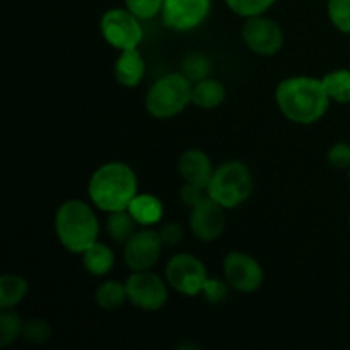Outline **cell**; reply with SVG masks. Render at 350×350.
Here are the masks:
<instances>
[{"mask_svg":"<svg viewBox=\"0 0 350 350\" xmlns=\"http://www.w3.org/2000/svg\"><path fill=\"white\" fill-rule=\"evenodd\" d=\"M330 101L321 79L310 75H294L284 79L275 89L279 111L284 118L297 125H313L320 122L330 108Z\"/></svg>","mask_w":350,"mask_h":350,"instance_id":"1","label":"cell"},{"mask_svg":"<svg viewBox=\"0 0 350 350\" xmlns=\"http://www.w3.org/2000/svg\"><path fill=\"white\" fill-rule=\"evenodd\" d=\"M88 195L92 205L103 212L126 211L139 195V180L125 163L111 161L99 166L89 178Z\"/></svg>","mask_w":350,"mask_h":350,"instance_id":"2","label":"cell"},{"mask_svg":"<svg viewBox=\"0 0 350 350\" xmlns=\"http://www.w3.org/2000/svg\"><path fill=\"white\" fill-rule=\"evenodd\" d=\"M99 228L94 208L84 200L70 198L58 207L55 214V234L67 252L82 253L98 241Z\"/></svg>","mask_w":350,"mask_h":350,"instance_id":"3","label":"cell"},{"mask_svg":"<svg viewBox=\"0 0 350 350\" xmlns=\"http://www.w3.org/2000/svg\"><path fill=\"white\" fill-rule=\"evenodd\" d=\"M191 84L181 72L157 79L146 94V109L157 120H170L191 105Z\"/></svg>","mask_w":350,"mask_h":350,"instance_id":"4","label":"cell"},{"mask_svg":"<svg viewBox=\"0 0 350 350\" xmlns=\"http://www.w3.org/2000/svg\"><path fill=\"white\" fill-rule=\"evenodd\" d=\"M253 174L241 161H226L214 170L208 183V197L224 208H236L253 193Z\"/></svg>","mask_w":350,"mask_h":350,"instance_id":"5","label":"cell"},{"mask_svg":"<svg viewBox=\"0 0 350 350\" xmlns=\"http://www.w3.org/2000/svg\"><path fill=\"white\" fill-rule=\"evenodd\" d=\"M166 282L173 291L187 297L202 294L208 279L204 262L191 253H178L166 263Z\"/></svg>","mask_w":350,"mask_h":350,"instance_id":"6","label":"cell"},{"mask_svg":"<svg viewBox=\"0 0 350 350\" xmlns=\"http://www.w3.org/2000/svg\"><path fill=\"white\" fill-rule=\"evenodd\" d=\"M99 29L106 43L120 51L139 48V44L142 43L144 29L140 19L133 16L126 7L106 10L99 21Z\"/></svg>","mask_w":350,"mask_h":350,"instance_id":"7","label":"cell"},{"mask_svg":"<svg viewBox=\"0 0 350 350\" xmlns=\"http://www.w3.org/2000/svg\"><path fill=\"white\" fill-rule=\"evenodd\" d=\"M129 303L140 311H159L170 297V284L150 270L132 272L125 282Z\"/></svg>","mask_w":350,"mask_h":350,"instance_id":"8","label":"cell"},{"mask_svg":"<svg viewBox=\"0 0 350 350\" xmlns=\"http://www.w3.org/2000/svg\"><path fill=\"white\" fill-rule=\"evenodd\" d=\"M241 36L248 50L260 57H273L284 46L282 27L265 14L248 17L241 27Z\"/></svg>","mask_w":350,"mask_h":350,"instance_id":"9","label":"cell"},{"mask_svg":"<svg viewBox=\"0 0 350 350\" xmlns=\"http://www.w3.org/2000/svg\"><path fill=\"white\" fill-rule=\"evenodd\" d=\"M222 270L231 289L241 294H253L263 286L262 265L245 252L228 253L222 262Z\"/></svg>","mask_w":350,"mask_h":350,"instance_id":"10","label":"cell"},{"mask_svg":"<svg viewBox=\"0 0 350 350\" xmlns=\"http://www.w3.org/2000/svg\"><path fill=\"white\" fill-rule=\"evenodd\" d=\"M163 241L156 229L142 228L123 245V260L132 272L150 270L161 258Z\"/></svg>","mask_w":350,"mask_h":350,"instance_id":"11","label":"cell"},{"mask_svg":"<svg viewBox=\"0 0 350 350\" xmlns=\"http://www.w3.org/2000/svg\"><path fill=\"white\" fill-rule=\"evenodd\" d=\"M212 9V0H164L161 19L170 29L185 33L202 26Z\"/></svg>","mask_w":350,"mask_h":350,"instance_id":"12","label":"cell"},{"mask_svg":"<svg viewBox=\"0 0 350 350\" xmlns=\"http://www.w3.org/2000/svg\"><path fill=\"white\" fill-rule=\"evenodd\" d=\"M226 208L212 200L211 197L205 198L198 205L190 208L188 226L190 231L198 241L212 243L224 232L226 229Z\"/></svg>","mask_w":350,"mask_h":350,"instance_id":"13","label":"cell"},{"mask_svg":"<svg viewBox=\"0 0 350 350\" xmlns=\"http://www.w3.org/2000/svg\"><path fill=\"white\" fill-rule=\"evenodd\" d=\"M214 170L215 167L212 166L208 154H205L200 149L185 150L178 159V173L183 178L185 183L208 187Z\"/></svg>","mask_w":350,"mask_h":350,"instance_id":"14","label":"cell"},{"mask_svg":"<svg viewBox=\"0 0 350 350\" xmlns=\"http://www.w3.org/2000/svg\"><path fill=\"white\" fill-rule=\"evenodd\" d=\"M146 77V60L137 48L120 51L115 64V79L123 88H137Z\"/></svg>","mask_w":350,"mask_h":350,"instance_id":"15","label":"cell"},{"mask_svg":"<svg viewBox=\"0 0 350 350\" xmlns=\"http://www.w3.org/2000/svg\"><path fill=\"white\" fill-rule=\"evenodd\" d=\"M129 212L133 215L140 228H150L159 224L164 214V205L156 195L139 193L129 205Z\"/></svg>","mask_w":350,"mask_h":350,"instance_id":"16","label":"cell"},{"mask_svg":"<svg viewBox=\"0 0 350 350\" xmlns=\"http://www.w3.org/2000/svg\"><path fill=\"white\" fill-rule=\"evenodd\" d=\"M82 265L85 272L94 277H105L115 267V253L111 246L103 241H96L82 253Z\"/></svg>","mask_w":350,"mask_h":350,"instance_id":"17","label":"cell"},{"mask_svg":"<svg viewBox=\"0 0 350 350\" xmlns=\"http://www.w3.org/2000/svg\"><path fill=\"white\" fill-rule=\"evenodd\" d=\"M226 88L217 79H202L191 88V105L200 109H215L224 103Z\"/></svg>","mask_w":350,"mask_h":350,"instance_id":"18","label":"cell"},{"mask_svg":"<svg viewBox=\"0 0 350 350\" xmlns=\"http://www.w3.org/2000/svg\"><path fill=\"white\" fill-rule=\"evenodd\" d=\"M139 222L133 219V215L130 214L129 208L126 211H115L108 212L105 219V231L108 234V238L113 243H118V245H125L137 231H139Z\"/></svg>","mask_w":350,"mask_h":350,"instance_id":"19","label":"cell"},{"mask_svg":"<svg viewBox=\"0 0 350 350\" xmlns=\"http://www.w3.org/2000/svg\"><path fill=\"white\" fill-rule=\"evenodd\" d=\"M94 301L101 310L115 311L129 301L125 282L120 280H105L96 287Z\"/></svg>","mask_w":350,"mask_h":350,"instance_id":"20","label":"cell"},{"mask_svg":"<svg viewBox=\"0 0 350 350\" xmlns=\"http://www.w3.org/2000/svg\"><path fill=\"white\" fill-rule=\"evenodd\" d=\"M29 286L27 280L21 275L5 273L0 277V308L2 310H14L26 297Z\"/></svg>","mask_w":350,"mask_h":350,"instance_id":"21","label":"cell"},{"mask_svg":"<svg viewBox=\"0 0 350 350\" xmlns=\"http://www.w3.org/2000/svg\"><path fill=\"white\" fill-rule=\"evenodd\" d=\"M327 94L332 101L340 105H350V70L349 68H338V70L328 72L321 77Z\"/></svg>","mask_w":350,"mask_h":350,"instance_id":"22","label":"cell"},{"mask_svg":"<svg viewBox=\"0 0 350 350\" xmlns=\"http://www.w3.org/2000/svg\"><path fill=\"white\" fill-rule=\"evenodd\" d=\"M181 74L195 84V82L202 81V79L211 77L212 74V62L207 55L200 53V51H193V53L187 55L181 62Z\"/></svg>","mask_w":350,"mask_h":350,"instance_id":"23","label":"cell"},{"mask_svg":"<svg viewBox=\"0 0 350 350\" xmlns=\"http://www.w3.org/2000/svg\"><path fill=\"white\" fill-rule=\"evenodd\" d=\"M24 321L14 310H2L0 313V347L5 349L23 338Z\"/></svg>","mask_w":350,"mask_h":350,"instance_id":"24","label":"cell"},{"mask_svg":"<svg viewBox=\"0 0 350 350\" xmlns=\"http://www.w3.org/2000/svg\"><path fill=\"white\" fill-rule=\"evenodd\" d=\"M53 335V328L44 318H31L24 321L23 328V340L31 345H43Z\"/></svg>","mask_w":350,"mask_h":350,"instance_id":"25","label":"cell"},{"mask_svg":"<svg viewBox=\"0 0 350 350\" xmlns=\"http://www.w3.org/2000/svg\"><path fill=\"white\" fill-rule=\"evenodd\" d=\"M224 2L232 12L248 19V17L265 14L277 0H224Z\"/></svg>","mask_w":350,"mask_h":350,"instance_id":"26","label":"cell"},{"mask_svg":"<svg viewBox=\"0 0 350 350\" xmlns=\"http://www.w3.org/2000/svg\"><path fill=\"white\" fill-rule=\"evenodd\" d=\"M327 12L340 33L350 34V0H328Z\"/></svg>","mask_w":350,"mask_h":350,"instance_id":"27","label":"cell"},{"mask_svg":"<svg viewBox=\"0 0 350 350\" xmlns=\"http://www.w3.org/2000/svg\"><path fill=\"white\" fill-rule=\"evenodd\" d=\"M125 5L140 21H149L161 16L164 0H125Z\"/></svg>","mask_w":350,"mask_h":350,"instance_id":"28","label":"cell"},{"mask_svg":"<svg viewBox=\"0 0 350 350\" xmlns=\"http://www.w3.org/2000/svg\"><path fill=\"white\" fill-rule=\"evenodd\" d=\"M229 289H231V286L228 284V280L211 279L208 277L202 294L211 304H222L229 297Z\"/></svg>","mask_w":350,"mask_h":350,"instance_id":"29","label":"cell"},{"mask_svg":"<svg viewBox=\"0 0 350 350\" xmlns=\"http://www.w3.org/2000/svg\"><path fill=\"white\" fill-rule=\"evenodd\" d=\"M327 159L335 170H350V142H337L328 149Z\"/></svg>","mask_w":350,"mask_h":350,"instance_id":"30","label":"cell"},{"mask_svg":"<svg viewBox=\"0 0 350 350\" xmlns=\"http://www.w3.org/2000/svg\"><path fill=\"white\" fill-rule=\"evenodd\" d=\"M180 197L183 200V204L187 207H195L200 202H204L205 198H208V187H202V185H193V183H183L180 190Z\"/></svg>","mask_w":350,"mask_h":350,"instance_id":"31","label":"cell"},{"mask_svg":"<svg viewBox=\"0 0 350 350\" xmlns=\"http://www.w3.org/2000/svg\"><path fill=\"white\" fill-rule=\"evenodd\" d=\"M157 232H159V238L163 241L164 248H173V246L180 245L185 236L183 228L178 222H164L157 229Z\"/></svg>","mask_w":350,"mask_h":350,"instance_id":"32","label":"cell"},{"mask_svg":"<svg viewBox=\"0 0 350 350\" xmlns=\"http://www.w3.org/2000/svg\"><path fill=\"white\" fill-rule=\"evenodd\" d=\"M349 183H350V170H349Z\"/></svg>","mask_w":350,"mask_h":350,"instance_id":"33","label":"cell"},{"mask_svg":"<svg viewBox=\"0 0 350 350\" xmlns=\"http://www.w3.org/2000/svg\"><path fill=\"white\" fill-rule=\"evenodd\" d=\"M349 224H350V217H349Z\"/></svg>","mask_w":350,"mask_h":350,"instance_id":"34","label":"cell"}]
</instances>
